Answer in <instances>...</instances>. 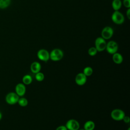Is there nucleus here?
Returning <instances> with one entry per match:
<instances>
[{
    "instance_id": "obj_1",
    "label": "nucleus",
    "mask_w": 130,
    "mask_h": 130,
    "mask_svg": "<svg viewBox=\"0 0 130 130\" xmlns=\"http://www.w3.org/2000/svg\"><path fill=\"white\" fill-rule=\"evenodd\" d=\"M50 59L54 61H57L61 60L63 56V51L58 48L53 49L49 53Z\"/></svg>"
},
{
    "instance_id": "obj_2",
    "label": "nucleus",
    "mask_w": 130,
    "mask_h": 130,
    "mask_svg": "<svg viewBox=\"0 0 130 130\" xmlns=\"http://www.w3.org/2000/svg\"><path fill=\"white\" fill-rule=\"evenodd\" d=\"M111 19L112 21L116 24H121L124 21V16L118 11H115L113 13Z\"/></svg>"
},
{
    "instance_id": "obj_3",
    "label": "nucleus",
    "mask_w": 130,
    "mask_h": 130,
    "mask_svg": "<svg viewBox=\"0 0 130 130\" xmlns=\"http://www.w3.org/2000/svg\"><path fill=\"white\" fill-rule=\"evenodd\" d=\"M125 115L124 111L120 109H115L111 112V118L116 121L122 120V119Z\"/></svg>"
},
{
    "instance_id": "obj_4",
    "label": "nucleus",
    "mask_w": 130,
    "mask_h": 130,
    "mask_svg": "<svg viewBox=\"0 0 130 130\" xmlns=\"http://www.w3.org/2000/svg\"><path fill=\"white\" fill-rule=\"evenodd\" d=\"M19 99V96L16 93V92H10L8 93L6 96V102L9 105H14L17 103Z\"/></svg>"
},
{
    "instance_id": "obj_5",
    "label": "nucleus",
    "mask_w": 130,
    "mask_h": 130,
    "mask_svg": "<svg viewBox=\"0 0 130 130\" xmlns=\"http://www.w3.org/2000/svg\"><path fill=\"white\" fill-rule=\"evenodd\" d=\"M107 43L102 37H98L95 40V48L98 52H101L106 49Z\"/></svg>"
},
{
    "instance_id": "obj_6",
    "label": "nucleus",
    "mask_w": 130,
    "mask_h": 130,
    "mask_svg": "<svg viewBox=\"0 0 130 130\" xmlns=\"http://www.w3.org/2000/svg\"><path fill=\"white\" fill-rule=\"evenodd\" d=\"M106 49L109 53L113 54L117 52L118 45L116 42L114 41H110L107 43Z\"/></svg>"
},
{
    "instance_id": "obj_7",
    "label": "nucleus",
    "mask_w": 130,
    "mask_h": 130,
    "mask_svg": "<svg viewBox=\"0 0 130 130\" xmlns=\"http://www.w3.org/2000/svg\"><path fill=\"white\" fill-rule=\"evenodd\" d=\"M68 130H78L80 128L79 122L74 119H71L67 121L65 125Z\"/></svg>"
},
{
    "instance_id": "obj_8",
    "label": "nucleus",
    "mask_w": 130,
    "mask_h": 130,
    "mask_svg": "<svg viewBox=\"0 0 130 130\" xmlns=\"http://www.w3.org/2000/svg\"><path fill=\"white\" fill-rule=\"evenodd\" d=\"M113 33V29L111 27L106 26L102 30L101 37H102L105 40H108L112 37Z\"/></svg>"
},
{
    "instance_id": "obj_9",
    "label": "nucleus",
    "mask_w": 130,
    "mask_h": 130,
    "mask_svg": "<svg viewBox=\"0 0 130 130\" xmlns=\"http://www.w3.org/2000/svg\"><path fill=\"white\" fill-rule=\"evenodd\" d=\"M38 58L43 61H47L50 59L49 52L44 49H40L37 52Z\"/></svg>"
},
{
    "instance_id": "obj_10",
    "label": "nucleus",
    "mask_w": 130,
    "mask_h": 130,
    "mask_svg": "<svg viewBox=\"0 0 130 130\" xmlns=\"http://www.w3.org/2000/svg\"><path fill=\"white\" fill-rule=\"evenodd\" d=\"M75 80L77 85L82 86L86 83L87 81V77L83 73H79L76 75Z\"/></svg>"
},
{
    "instance_id": "obj_11",
    "label": "nucleus",
    "mask_w": 130,
    "mask_h": 130,
    "mask_svg": "<svg viewBox=\"0 0 130 130\" xmlns=\"http://www.w3.org/2000/svg\"><path fill=\"white\" fill-rule=\"evenodd\" d=\"M26 92V87L23 83H18L15 86V92L20 97L23 96Z\"/></svg>"
},
{
    "instance_id": "obj_12",
    "label": "nucleus",
    "mask_w": 130,
    "mask_h": 130,
    "mask_svg": "<svg viewBox=\"0 0 130 130\" xmlns=\"http://www.w3.org/2000/svg\"><path fill=\"white\" fill-rule=\"evenodd\" d=\"M30 71L32 73L34 74H36L39 72H40L41 69V65L38 61H34L31 63L30 65Z\"/></svg>"
},
{
    "instance_id": "obj_13",
    "label": "nucleus",
    "mask_w": 130,
    "mask_h": 130,
    "mask_svg": "<svg viewBox=\"0 0 130 130\" xmlns=\"http://www.w3.org/2000/svg\"><path fill=\"white\" fill-rule=\"evenodd\" d=\"M123 56L119 53L116 52L113 54L112 56V60L114 63L116 64H121L123 61Z\"/></svg>"
},
{
    "instance_id": "obj_14",
    "label": "nucleus",
    "mask_w": 130,
    "mask_h": 130,
    "mask_svg": "<svg viewBox=\"0 0 130 130\" xmlns=\"http://www.w3.org/2000/svg\"><path fill=\"white\" fill-rule=\"evenodd\" d=\"M83 128L85 130H93L95 128V123L91 120L87 121L84 123Z\"/></svg>"
},
{
    "instance_id": "obj_15",
    "label": "nucleus",
    "mask_w": 130,
    "mask_h": 130,
    "mask_svg": "<svg viewBox=\"0 0 130 130\" xmlns=\"http://www.w3.org/2000/svg\"><path fill=\"white\" fill-rule=\"evenodd\" d=\"M122 2L121 0H113L112 3V7L115 11H118L121 7Z\"/></svg>"
},
{
    "instance_id": "obj_16",
    "label": "nucleus",
    "mask_w": 130,
    "mask_h": 130,
    "mask_svg": "<svg viewBox=\"0 0 130 130\" xmlns=\"http://www.w3.org/2000/svg\"><path fill=\"white\" fill-rule=\"evenodd\" d=\"M32 81V77L29 75H25L22 78V82L24 85H29L31 83Z\"/></svg>"
},
{
    "instance_id": "obj_17",
    "label": "nucleus",
    "mask_w": 130,
    "mask_h": 130,
    "mask_svg": "<svg viewBox=\"0 0 130 130\" xmlns=\"http://www.w3.org/2000/svg\"><path fill=\"white\" fill-rule=\"evenodd\" d=\"M10 4L11 0H0V9H6L10 5Z\"/></svg>"
},
{
    "instance_id": "obj_18",
    "label": "nucleus",
    "mask_w": 130,
    "mask_h": 130,
    "mask_svg": "<svg viewBox=\"0 0 130 130\" xmlns=\"http://www.w3.org/2000/svg\"><path fill=\"white\" fill-rule=\"evenodd\" d=\"M83 73L86 76H90L93 73V69L90 67H86L83 69Z\"/></svg>"
},
{
    "instance_id": "obj_19",
    "label": "nucleus",
    "mask_w": 130,
    "mask_h": 130,
    "mask_svg": "<svg viewBox=\"0 0 130 130\" xmlns=\"http://www.w3.org/2000/svg\"><path fill=\"white\" fill-rule=\"evenodd\" d=\"M17 103L21 107H25L28 104V101L25 98H19Z\"/></svg>"
},
{
    "instance_id": "obj_20",
    "label": "nucleus",
    "mask_w": 130,
    "mask_h": 130,
    "mask_svg": "<svg viewBox=\"0 0 130 130\" xmlns=\"http://www.w3.org/2000/svg\"><path fill=\"white\" fill-rule=\"evenodd\" d=\"M45 78V76L44 74L42 72H38L36 74H35V78L36 80H37L39 82H41L44 80Z\"/></svg>"
},
{
    "instance_id": "obj_21",
    "label": "nucleus",
    "mask_w": 130,
    "mask_h": 130,
    "mask_svg": "<svg viewBox=\"0 0 130 130\" xmlns=\"http://www.w3.org/2000/svg\"><path fill=\"white\" fill-rule=\"evenodd\" d=\"M98 51L95 47H91L89 48L88 50V53L90 56H93L96 54Z\"/></svg>"
},
{
    "instance_id": "obj_22",
    "label": "nucleus",
    "mask_w": 130,
    "mask_h": 130,
    "mask_svg": "<svg viewBox=\"0 0 130 130\" xmlns=\"http://www.w3.org/2000/svg\"><path fill=\"white\" fill-rule=\"evenodd\" d=\"M123 5L127 8H130V0H123Z\"/></svg>"
},
{
    "instance_id": "obj_23",
    "label": "nucleus",
    "mask_w": 130,
    "mask_h": 130,
    "mask_svg": "<svg viewBox=\"0 0 130 130\" xmlns=\"http://www.w3.org/2000/svg\"><path fill=\"white\" fill-rule=\"evenodd\" d=\"M122 120H123L125 123H129V121H130V118L129 117V116L125 115V116H124V117L123 118Z\"/></svg>"
},
{
    "instance_id": "obj_24",
    "label": "nucleus",
    "mask_w": 130,
    "mask_h": 130,
    "mask_svg": "<svg viewBox=\"0 0 130 130\" xmlns=\"http://www.w3.org/2000/svg\"><path fill=\"white\" fill-rule=\"evenodd\" d=\"M55 130H68L65 125H60L58 126Z\"/></svg>"
},
{
    "instance_id": "obj_25",
    "label": "nucleus",
    "mask_w": 130,
    "mask_h": 130,
    "mask_svg": "<svg viewBox=\"0 0 130 130\" xmlns=\"http://www.w3.org/2000/svg\"><path fill=\"white\" fill-rule=\"evenodd\" d=\"M126 16L128 19H130V9L128 8V10L126 11Z\"/></svg>"
},
{
    "instance_id": "obj_26",
    "label": "nucleus",
    "mask_w": 130,
    "mask_h": 130,
    "mask_svg": "<svg viewBox=\"0 0 130 130\" xmlns=\"http://www.w3.org/2000/svg\"><path fill=\"white\" fill-rule=\"evenodd\" d=\"M2 113L0 112V120L2 119Z\"/></svg>"
},
{
    "instance_id": "obj_27",
    "label": "nucleus",
    "mask_w": 130,
    "mask_h": 130,
    "mask_svg": "<svg viewBox=\"0 0 130 130\" xmlns=\"http://www.w3.org/2000/svg\"><path fill=\"white\" fill-rule=\"evenodd\" d=\"M78 130H85V129H79Z\"/></svg>"
},
{
    "instance_id": "obj_28",
    "label": "nucleus",
    "mask_w": 130,
    "mask_h": 130,
    "mask_svg": "<svg viewBox=\"0 0 130 130\" xmlns=\"http://www.w3.org/2000/svg\"><path fill=\"white\" fill-rule=\"evenodd\" d=\"M127 130H130V127H128V129H127Z\"/></svg>"
}]
</instances>
